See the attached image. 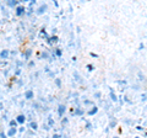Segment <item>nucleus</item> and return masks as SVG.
Instances as JSON below:
<instances>
[{
  "instance_id": "nucleus-1",
  "label": "nucleus",
  "mask_w": 147,
  "mask_h": 138,
  "mask_svg": "<svg viewBox=\"0 0 147 138\" xmlns=\"http://www.w3.org/2000/svg\"><path fill=\"white\" fill-rule=\"evenodd\" d=\"M26 12V9L24 6H16L15 8V15L16 16H22Z\"/></svg>"
},
{
  "instance_id": "nucleus-2",
  "label": "nucleus",
  "mask_w": 147,
  "mask_h": 138,
  "mask_svg": "<svg viewBox=\"0 0 147 138\" xmlns=\"http://www.w3.org/2000/svg\"><path fill=\"white\" fill-rule=\"evenodd\" d=\"M9 54H10V51H9V49H3L1 53H0V58H1L3 61H4V59H7Z\"/></svg>"
},
{
  "instance_id": "nucleus-3",
  "label": "nucleus",
  "mask_w": 147,
  "mask_h": 138,
  "mask_svg": "<svg viewBox=\"0 0 147 138\" xmlns=\"http://www.w3.org/2000/svg\"><path fill=\"white\" fill-rule=\"evenodd\" d=\"M33 96H34V93H33L32 90H26V91H25V99H26V100L33 99Z\"/></svg>"
},
{
  "instance_id": "nucleus-4",
  "label": "nucleus",
  "mask_w": 147,
  "mask_h": 138,
  "mask_svg": "<svg viewBox=\"0 0 147 138\" xmlns=\"http://www.w3.org/2000/svg\"><path fill=\"white\" fill-rule=\"evenodd\" d=\"M66 111V106L65 105H59V107H58V113H59V116L63 117V115L64 112Z\"/></svg>"
},
{
  "instance_id": "nucleus-5",
  "label": "nucleus",
  "mask_w": 147,
  "mask_h": 138,
  "mask_svg": "<svg viewBox=\"0 0 147 138\" xmlns=\"http://www.w3.org/2000/svg\"><path fill=\"white\" fill-rule=\"evenodd\" d=\"M16 132H17L16 127H10L9 128V131H7V137H13L16 135Z\"/></svg>"
},
{
  "instance_id": "nucleus-6",
  "label": "nucleus",
  "mask_w": 147,
  "mask_h": 138,
  "mask_svg": "<svg viewBox=\"0 0 147 138\" xmlns=\"http://www.w3.org/2000/svg\"><path fill=\"white\" fill-rule=\"evenodd\" d=\"M16 120L18 121V123H20V125H22V123H25L26 117H25V115H18V116L16 117Z\"/></svg>"
},
{
  "instance_id": "nucleus-7",
  "label": "nucleus",
  "mask_w": 147,
  "mask_h": 138,
  "mask_svg": "<svg viewBox=\"0 0 147 138\" xmlns=\"http://www.w3.org/2000/svg\"><path fill=\"white\" fill-rule=\"evenodd\" d=\"M137 77H139V80L140 81H146V77H145V74L142 72H137Z\"/></svg>"
},
{
  "instance_id": "nucleus-8",
  "label": "nucleus",
  "mask_w": 147,
  "mask_h": 138,
  "mask_svg": "<svg viewBox=\"0 0 147 138\" xmlns=\"http://www.w3.org/2000/svg\"><path fill=\"white\" fill-rule=\"evenodd\" d=\"M97 112H98V107L97 106H93V109L88 111V116H93V115H96Z\"/></svg>"
},
{
  "instance_id": "nucleus-9",
  "label": "nucleus",
  "mask_w": 147,
  "mask_h": 138,
  "mask_svg": "<svg viewBox=\"0 0 147 138\" xmlns=\"http://www.w3.org/2000/svg\"><path fill=\"white\" fill-rule=\"evenodd\" d=\"M31 54H32V49H31V48H28V49L26 51V53L24 54V57H25V59H26V61H27V59H30Z\"/></svg>"
},
{
  "instance_id": "nucleus-10",
  "label": "nucleus",
  "mask_w": 147,
  "mask_h": 138,
  "mask_svg": "<svg viewBox=\"0 0 147 138\" xmlns=\"http://www.w3.org/2000/svg\"><path fill=\"white\" fill-rule=\"evenodd\" d=\"M55 42H58V37H57V36H53V37L48 38V43H49V44H53V43H55Z\"/></svg>"
},
{
  "instance_id": "nucleus-11",
  "label": "nucleus",
  "mask_w": 147,
  "mask_h": 138,
  "mask_svg": "<svg viewBox=\"0 0 147 138\" xmlns=\"http://www.w3.org/2000/svg\"><path fill=\"white\" fill-rule=\"evenodd\" d=\"M109 96H110V99L113 100V102H117V101H118V98L115 96V94H114V91H113V90H110V94H109Z\"/></svg>"
},
{
  "instance_id": "nucleus-12",
  "label": "nucleus",
  "mask_w": 147,
  "mask_h": 138,
  "mask_svg": "<svg viewBox=\"0 0 147 138\" xmlns=\"http://www.w3.org/2000/svg\"><path fill=\"white\" fill-rule=\"evenodd\" d=\"M72 112H74V115H79V116H81V115H84V111L80 109V107H76L75 109V111L72 110Z\"/></svg>"
},
{
  "instance_id": "nucleus-13",
  "label": "nucleus",
  "mask_w": 147,
  "mask_h": 138,
  "mask_svg": "<svg viewBox=\"0 0 147 138\" xmlns=\"http://www.w3.org/2000/svg\"><path fill=\"white\" fill-rule=\"evenodd\" d=\"M30 127H31V130H33V131L38 130V125H37V122H33V121L30 123Z\"/></svg>"
},
{
  "instance_id": "nucleus-14",
  "label": "nucleus",
  "mask_w": 147,
  "mask_h": 138,
  "mask_svg": "<svg viewBox=\"0 0 147 138\" xmlns=\"http://www.w3.org/2000/svg\"><path fill=\"white\" fill-rule=\"evenodd\" d=\"M45 10H47V5H42V6L39 8V10L37 11V14H38V15H40V14H43Z\"/></svg>"
},
{
  "instance_id": "nucleus-15",
  "label": "nucleus",
  "mask_w": 147,
  "mask_h": 138,
  "mask_svg": "<svg viewBox=\"0 0 147 138\" xmlns=\"http://www.w3.org/2000/svg\"><path fill=\"white\" fill-rule=\"evenodd\" d=\"M9 125H10V127H17V125H18V121H17V120H11Z\"/></svg>"
},
{
  "instance_id": "nucleus-16",
  "label": "nucleus",
  "mask_w": 147,
  "mask_h": 138,
  "mask_svg": "<svg viewBox=\"0 0 147 138\" xmlns=\"http://www.w3.org/2000/svg\"><path fill=\"white\" fill-rule=\"evenodd\" d=\"M54 83H55V85H57L58 88H61V80L59 79V78H55V79H54Z\"/></svg>"
},
{
  "instance_id": "nucleus-17",
  "label": "nucleus",
  "mask_w": 147,
  "mask_h": 138,
  "mask_svg": "<svg viewBox=\"0 0 147 138\" xmlns=\"http://www.w3.org/2000/svg\"><path fill=\"white\" fill-rule=\"evenodd\" d=\"M7 3H9V5L10 6H16L17 5V0H7Z\"/></svg>"
},
{
  "instance_id": "nucleus-18",
  "label": "nucleus",
  "mask_w": 147,
  "mask_h": 138,
  "mask_svg": "<svg viewBox=\"0 0 147 138\" xmlns=\"http://www.w3.org/2000/svg\"><path fill=\"white\" fill-rule=\"evenodd\" d=\"M74 78H75V80H76V81H81V79H80V75H79V73H77L76 70L74 72Z\"/></svg>"
},
{
  "instance_id": "nucleus-19",
  "label": "nucleus",
  "mask_w": 147,
  "mask_h": 138,
  "mask_svg": "<svg viewBox=\"0 0 147 138\" xmlns=\"http://www.w3.org/2000/svg\"><path fill=\"white\" fill-rule=\"evenodd\" d=\"M55 54H57V57H61V49L57 48L55 49Z\"/></svg>"
},
{
  "instance_id": "nucleus-20",
  "label": "nucleus",
  "mask_w": 147,
  "mask_h": 138,
  "mask_svg": "<svg viewBox=\"0 0 147 138\" xmlns=\"http://www.w3.org/2000/svg\"><path fill=\"white\" fill-rule=\"evenodd\" d=\"M48 122H49V126H50V127H52V126L54 125V121H53V118L50 117V116L48 117Z\"/></svg>"
},
{
  "instance_id": "nucleus-21",
  "label": "nucleus",
  "mask_w": 147,
  "mask_h": 138,
  "mask_svg": "<svg viewBox=\"0 0 147 138\" xmlns=\"http://www.w3.org/2000/svg\"><path fill=\"white\" fill-rule=\"evenodd\" d=\"M87 69H88V72H92L94 69V67L92 66V64H88V66H87Z\"/></svg>"
},
{
  "instance_id": "nucleus-22",
  "label": "nucleus",
  "mask_w": 147,
  "mask_h": 138,
  "mask_svg": "<svg viewBox=\"0 0 147 138\" xmlns=\"http://www.w3.org/2000/svg\"><path fill=\"white\" fill-rule=\"evenodd\" d=\"M93 98H94V99H99V98H100V93H99V91H97V93L93 95Z\"/></svg>"
},
{
  "instance_id": "nucleus-23",
  "label": "nucleus",
  "mask_w": 147,
  "mask_h": 138,
  "mask_svg": "<svg viewBox=\"0 0 147 138\" xmlns=\"http://www.w3.org/2000/svg\"><path fill=\"white\" fill-rule=\"evenodd\" d=\"M66 123H67V118H66V117H65V118H63V120H61V125H63V126H65Z\"/></svg>"
},
{
  "instance_id": "nucleus-24",
  "label": "nucleus",
  "mask_w": 147,
  "mask_h": 138,
  "mask_svg": "<svg viewBox=\"0 0 147 138\" xmlns=\"http://www.w3.org/2000/svg\"><path fill=\"white\" fill-rule=\"evenodd\" d=\"M42 58H43V59H48V53H47V52H43V53H42Z\"/></svg>"
},
{
  "instance_id": "nucleus-25",
  "label": "nucleus",
  "mask_w": 147,
  "mask_h": 138,
  "mask_svg": "<svg viewBox=\"0 0 147 138\" xmlns=\"http://www.w3.org/2000/svg\"><path fill=\"white\" fill-rule=\"evenodd\" d=\"M115 125H117V121H112V122H110V128L115 127Z\"/></svg>"
},
{
  "instance_id": "nucleus-26",
  "label": "nucleus",
  "mask_w": 147,
  "mask_h": 138,
  "mask_svg": "<svg viewBox=\"0 0 147 138\" xmlns=\"http://www.w3.org/2000/svg\"><path fill=\"white\" fill-rule=\"evenodd\" d=\"M141 100H142V101H146V100H147V95H146V94L141 95Z\"/></svg>"
},
{
  "instance_id": "nucleus-27",
  "label": "nucleus",
  "mask_w": 147,
  "mask_h": 138,
  "mask_svg": "<svg viewBox=\"0 0 147 138\" xmlns=\"http://www.w3.org/2000/svg\"><path fill=\"white\" fill-rule=\"evenodd\" d=\"M85 105H93L92 101H88V100H85Z\"/></svg>"
},
{
  "instance_id": "nucleus-28",
  "label": "nucleus",
  "mask_w": 147,
  "mask_h": 138,
  "mask_svg": "<svg viewBox=\"0 0 147 138\" xmlns=\"http://www.w3.org/2000/svg\"><path fill=\"white\" fill-rule=\"evenodd\" d=\"M90 54H91V57H94V58H97V57H98L97 54H96V53H93V52H91Z\"/></svg>"
},
{
  "instance_id": "nucleus-29",
  "label": "nucleus",
  "mask_w": 147,
  "mask_h": 138,
  "mask_svg": "<svg viewBox=\"0 0 147 138\" xmlns=\"http://www.w3.org/2000/svg\"><path fill=\"white\" fill-rule=\"evenodd\" d=\"M0 137H1V138H6V135L4 132H1V133H0Z\"/></svg>"
},
{
  "instance_id": "nucleus-30",
  "label": "nucleus",
  "mask_w": 147,
  "mask_h": 138,
  "mask_svg": "<svg viewBox=\"0 0 147 138\" xmlns=\"http://www.w3.org/2000/svg\"><path fill=\"white\" fill-rule=\"evenodd\" d=\"M33 66H34V62H33V61H31V62L28 63V67H33Z\"/></svg>"
},
{
  "instance_id": "nucleus-31",
  "label": "nucleus",
  "mask_w": 147,
  "mask_h": 138,
  "mask_svg": "<svg viewBox=\"0 0 147 138\" xmlns=\"http://www.w3.org/2000/svg\"><path fill=\"white\" fill-rule=\"evenodd\" d=\"M125 101H126V102H129V104H132V101L129 100V99H127V96H125Z\"/></svg>"
},
{
  "instance_id": "nucleus-32",
  "label": "nucleus",
  "mask_w": 147,
  "mask_h": 138,
  "mask_svg": "<svg viewBox=\"0 0 147 138\" xmlns=\"http://www.w3.org/2000/svg\"><path fill=\"white\" fill-rule=\"evenodd\" d=\"M144 48H145V44L144 43H140V48L139 49H144Z\"/></svg>"
},
{
  "instance_id": "nucleus-33",
  "label": "nucleus",
  "mask_w": 147,
  "mask_h": 138,
  "mask_svg": "<svg viewBox=\"0 0 147 138\" xmlns=\"http://www.w3.org/2000/svg\"><path fill=\"white\" fill-rule=\"evenodd\" d=\"M20 73H21V69H17V70H16V73H15V74H16V75H18V74H20Z\"/></svg>"
},
{
  "instance_id": "nucleus-34",
  "label": "nucleus",
  "mask_w": 147,
  "mask_h": 138,
  "mask_svg": "<svg viewBox=\"0 0 147 138\" xmlns=\"http://www.w3.org/2000/svg\"><path fill=\"white\" fill-rule=\"evenodd\" d=\"M53 137H54V138H60L61 136H60V135H53Z\"/></svg>"
},
{
  "instance_id": "nucleus-35",
  "label": "nucleus",
  "mask_w": 147,
  "mask_h": 138,
  "mask_svg": "<svg viewBox=\"0 0 147 138\" xmlns=\"http://www.w3.org/2000/svg\"><path fill=\"white\" fill-rule=\"evenodd\" d=\"M136 128H137V130H139V131H141V130H144V128H142V127H141V126H137V127H136Z\"/></svg>"
}]
</instances>
